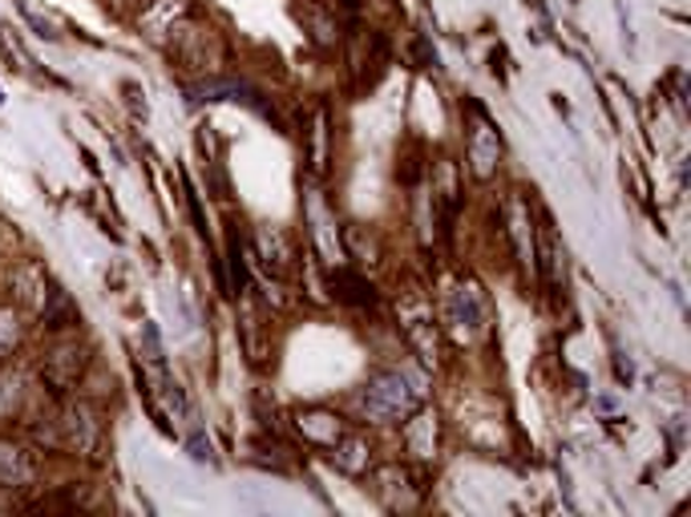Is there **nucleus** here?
<instances>
[{"label": "nucleus", "mask_w": 691, "mask_h": 517, "mask_svg": "<svg viewBox=\"0 0 691 517\" xmlns=\"http://www.w3.org/2000/svg\"><path fill=\"white\" fill-rule=\"evenodd\" d=\"M24 401V376L21 372H0V420L12 416Z\"/></svg>", "instance_id": "obj_12"}, {"label": "nucleus", "mask_w": 691, "mask_h": 517, "mask_svg": "<svg viewBox=\"0 0 691 517\" xmlns=\"http://www.w3.org/2000/svg\"><path fill=\"white\" fill-rule=\"evenodd\" d=\"M308 219H312V239L320 243V251L328 255V263H340V243H336V226L323 219V206L312 203L308 206Z\"/></svg>", "instance_id": "obj_11"}, {"label": "nucleus", "mask_w": 691, "mask_h": 517, "mask_svg": "<svg viewBox=\"0 0 691 517\" xmlns=\"http://www.w3.org/2000/svg\"><path fill=\"white\" fill-rule=\"evenodd\" d=\"M296 428L303 433V440H312V445H328V449H332L336 440L344 437L340 416L323 413V408H308V413H300V416H296Z\"/></svg>", "instance_id": "obj_7"}, {"label": "nucleus", "mask_w": 691, "mask_h": 517, "mask_svg": "<svg viewBox=\"0 0 691 517\" xmlns=\"http://www.w3.org/2000/svg\"><path fill=\"white\" fill-rule=\"evenodd\" d=\"M417 401H421V388L404 372H384V376L369 381V388L360 396V408L369 413V420L392 425V420H404L409 413H417Z\"/></svg>", "instance_id": "obj_1"}, {"label": "nucleus", "mask_w": 691, "mask_h": 517, "mask_svg": "<svg viewBox=\"0 0 691 517\" xmlns=\"http://www.w3.org/2000/svg\"><path fill=\"white\" fill-rule=\"evenodd\" d=\"M404 445H409V453L413 457H433L437 453V413H417L413 420H409V428H404Z\"/></svg>", "instance_id": "obj_8"}, {"label": "nucleus", "mask_w": 691, "mask_h": 517, "mask_svg": "<svg viewBox=\"0 0 691 517\" xmlns=\"http://www.w3.org/2000/svg\"><path fill=\"white\" fill-rule=\"evenodd\" d=\"M498 162H502V138L485 118H478V125L469 130V170H473V179H493Z\"/></svg>", "instance_id": "obj_5"}, {"label": "nucleus", "mask_w": 691, "mask_h": 517, "mask_svg": "<svg viewBox=\"0 0 691 517\" xmlns=\"http://www.w3.org/2000/svg\"><path fill=\"white\" fill-rule=\"evenodd\" d=\"M332 462L336 465H340V469H344V473H364V469H369V462H372V457H369V445H364V440H360V437H340V440H336V445H332Z\"/></svg>", "instance_id": "obj_10"}, {"label": "nucleus", "mask_w": 691, "mask_h": 517, "mask_svg": "<svg viewBox=\"0 0 691 517\" xmlns=\"http://www.w3.org/2000/svg\"><path fill=\"white\" fill-rule=\"evenodd\" d=\"M21 315L12 312V307H0V361H9L17 344H21Z\"/></svg>", "instance_id": "obj_13"}, {"label": "nucleus", "mask_w": 691, "mask_h": 517, "mask_svg": "<svg viewBox=\"0 0 691 517\" xmlns=\"http://www.w3.org/2000/svg\"><path fill=\"white\" fill-rule=\"evenodd\" d=\"M37 477V462L29 457V449L0 440V489H24Z\"/></svg>", "instance_id": "obj_6"}, {"label": "nucleus", "mask_w": 691, "mask_h": 517, "mask_svg": "<svg viewBox=\"0 0 691 517\" xmlns=\"http://www.w3.org/2000/svg\"><path fill=\"white\" fill-rule=\"evenodd\" d=\"M126 4H130V0H113V9H126Z\"/></svg>", "instance_id": "obj_14"}, {"label": "nucleus", "mask_w": 691, "mask_h": 517, "mask_svg": "<svg viewBox=\"0 0 691 517\" xmlns=\"http://www.w3.org/2000/svg\"><path fill=\"white\" fill-rule=\"evenodd\" d=\"M12 287H17V295H21L29 307H37V312H41V307L49 304V295H53V292H46V275H41V267H33V263H24V267L12 275Z\"/></svg>", "instance_id": "obj_9"}, {"label": "nucleus", "mask_w": 691, "mask_h": 517, "mask_svg": "<svg viewBox=\"0 0 691 517\" xmlns=\"http://www.w3.org/2000/svg\"><path fill=\"white\" fill-rule=\"evenodd\" d=\"M57 445L69 449L73 457L93 462L101 453V416L90 401H73L57 416Z\"/></svg>", "instance_id": "obj_2"}, {"label": "nucleus", "mask_w": 691, "mask_h": 517, "mask_svg": "<svg viewBox=\"0 0 691 517\" xmlns=\"http://www.w3.org/2000/svg\"><path fill=\"white\" fill-rule=\"evenodd\" d=\"M86 364H90V352L81 348L78 339H66L57 344L46 356V368H41V381L53 396H66L69 388H78V381L86 376Z\"/></svg>", "instance_id": "obj_3"}, {"label": "nucleus", "mask_w": 691, "mask_h": 517, "mask_svg": "<svg viewBox=\"0 0 691 517\" xmlns=\"http://www.w3.org/2000/svg\"><path fill=\"white\" fill-rule=\"evenodd\" d=\"M505 223H510V243L518 251V263L525 271H538V239H534V219H530V206H525L522 194H513L505 203Z\"/></svg>", "instance_id": "obj_4"}]
</instances>
